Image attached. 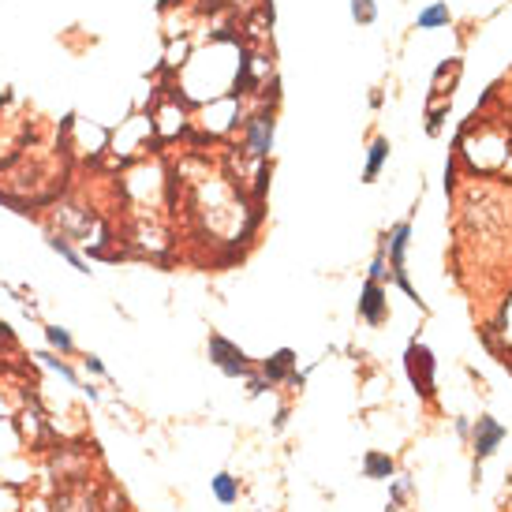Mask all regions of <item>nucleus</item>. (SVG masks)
Wrapping results in <instances>:
<instances>
[{
	"mask_svg": "<svg viewBox=\"0 0 512 512\" xmlns=\"http://www.w3.org/2000/svg\"><path fill=\"white\" fill-rule=\"evenodd\" d=\"M243 382H247V397H262V393H270L273 385L266 382V378H262V374H258V367L251 370V374H247V378H243Z\"/></svg>",
	"mask_w": 512,
	"mask_h": 512,
	"instance_id": "nucleus-20",
	"label": "nucleus"
},
{
	"mask_svg": "<svg viewBox=\"0 0 512 512\" xmlns=\"http://www.w3.org/2000/svg\"><path fill=\"white\" fill-rule=\"evenodd\" d=\"M393 471H397V464H393V456H389V453H367V456H363V475H367V479H374V483L393 479Z\"/></svg>",
	"mask_w": 512,
	"mask_h": 512,
	"instance_id": "nucleus-17",
	"label": "nucleus"
},
{
	"mask_svg": "<svg viewBox=\"0 0 512 512\" xmlns=\"http://www.w3.org/2000/svg\"><path fill=\"white\" fill-rule=\"evenodd\" d=\"M273 139H277V116H273L270 105H262V109L243 116V124H240L243 157L266 161V157L273 154Z\"/></svg>",
	"mask_w": 512,
	"mask_h": 512,
	"instance_id": "nucleus-2",
	"label": "nucleus"
},
{
	"mask_svg": "<svg viewBox=\"0 0 512 512\" xmlns=\"http://www.w3.org/2000/svg\"><path fill=\"white\" fill-rule=\"evenodd\" d=\"M206 356H210V363H214L225 378H247V374L255 370L251 356L243 352L240 344L221 337V333H210V341H206Z\"/></svg>",
	"mask_w": 512,
	"mask_h": 512,
	"instance_id": "nucleus-5",
	"label": "nucleus"
},
{
	"mask_svg": "<svg viewBox=\"0 0 512 512\" xmlns=\"http://www.w3.org/2000/svg\"><path fill=\"white\" fill-rule=\"evenodd\" d=\"M228 4H240L243 12H262V8H270V4H255V0H228Z\"/></svg>",
	"mask_w": 512,
	"mask_h": 512,
	"instance_id": "nucleus-22",
	"label": "nucleus"
},
{
	"mask_svg": "<svg viewBox=\"0 0 512 512\" xmlns=\"http://www.w3.org/2000/svg\"><path fill=\"white\" fill-rule=\"evenodd\" d=\"M389 277V258H385V240L378 243V255H374V262H370V281H382Z\"/></svg>",
	"mask_w": 512,
	"mask_h": 512,
	"instance_id": "nucleus-19",
	"label": "nucleus"
},
{
	"mask_svg": "<svg viewBox=\"0 0 512 512\" xmlns=\"http://www.w3.org/2000/svg\"><path fill=\"white\" fill-rule=\"evenodd\" d=\"M404 370H408V378H412V385L423 393V397H434V356H430L427 344H419V341L408 344V352H404Z\"/></svg>",
	"mask_w": 512,
	"mask_h": 512,
	"instance_id": "nucleus-6",
	"label": "nucleus"
},
{
	"mask_svg": "<svg viewBox=\"0 0 512 512\" xmlns=\"http://www.w3.org/2000/svg\"><path fill=\"white\" fill-rule=\"evenodd\" d=\"M382 240H385V258H389V277L397 281V288L412 299V303H419V292H415L412 281H408V243H412V221H397V225L385 232ZM419 307H423V303H419Z\"/></svg>",
	"mask_w": 512,
	"mask_h": 512,
	"instance_id": "nucleus-3",
	"label": "nucleus"
},
{
	"mask_svg": "<svg viewBox=\"0 0 512 512\" xmlns=\"http://www.w3.org/2000/svg\"><path fill=\"white\" fill-rule=\"evenodd\" d=\"M359 318L367 322V326H385V318H389V292H385L382 281H370L359 288Z\"/></svg>",
	"mask_w": 512,
	"mask_h": 512,
	"instance_id": "nucleus-8",
	"label": "nucleus"
},
{
	"mask_svg": "<svg viewBox=\"0 0 512 512\" xmlns=\"http://www.w3.org/2000/svg\"><path fill=\"white\" fill-rule=\"evenodd\" d=\"M460 72H464V64L460 60H441L438 72H434V83H430V98H453L456 83H460Z\"/></svg>",
	"mask_w": 512,
	"mask_h": 512,
	"instance_id": "nucleus-11",
	"label": "nucleus"
},
{
	"mask_svg": "<svg viewBox=\"0 0 512 512\" xmlns=\"http://www.w3.org/2000/svg\"><path fill=\"white\" fill-rule=\"evenodd\" d=\"M389 139L385 135H378L374 143H370V150H367V165H363V184H374L378 176H382V169L389 165Z\"/></svg>",
	"mask_w": 512,
	"mask_h": 512,
	"instance_id": "nucleus-13",
	"label": "nucleus"
},
{
	"mask_svg": "<svg viewBox=\"0 0 512 512\" xmlns=\"http://www.w3.org/2000/svg\"><path fill=\"white\" fill-rule=\"evenodd\" d=\"M348 8H352V19H356L359 27H374L378 23V0H348Z\"/></svg>",
	"mask_w": 512,
	"mask_h": 512,
	"instance_id": "nucleus-18",
	"label": "nucleus"
},
{
	"mask_svg": "<svg viewBox=\"0 0 512 512\" xmlns=\"http://www.w3.org/2000/svg\"><path fill=\"white\" fill-rule=\"evenodd\" d=\"M258 374L270 385H303V374H299V356L292 348H277L270 359L258 363Z\"/></svg>",
	"mask_w": 512,
	"mask_h": 512,
	"instance_id": "nucleus-7",
	"label": "nucleus"
},
{
	"mask_svg": "<svg viewBox=\"0 0 512 512\" xmlns=\"http://www.w3.org/2000/svg\"><path fill=\"white\" fill-rule=\"evenodd\" d=\"M42 333H45V348H49V352H57V356H75V352H79L75 337L64 326H57V322L42 326Z\"/></svg>",
	"mask_w": 512,
	"mask_h": 512,
	"instance_id": "nucleus-14",
	"label": "nucleus"
},
{
	"mask_svg": "<svg viewBox=\"0 0 512 512\" xmlns=\"http://www.w3.org/2000/svg\"><path fill=\"white\" fill-rule=\"evenodd\" d=\"M150 120H154V131L157 139H180L187 128H191V109H187V101L180 98V90H169V94H161L154 109H150Z\"/></svg>",
	"mask_w": 512,
	"mask_h": 512,
	"instance_id": "nucleus-4",
	"label": "nucleus"
},
{
	"mask_svg": "<svg viewBox=\"0 0 512 512\" xmlns=\"http://www.w3.org/2000/svg\"><path fill=\"white\" fill-rule=\"evenodd\" d=\"M45 247H49L53 255L64 258V262H68L75 273H83V277H90V273H94V270H90V262H86V255L79 251V247H75L72 240H68V236H60V232H49V236H45Z\"/></svg>",
	"mask_w": 512,
	"mask_h": 512,
	"instance_id": "nucleus-10",
	"label": "nucleus"
},
{
	"mask_svg": "<svg viewBox=\"0 0 512 512\" xmlns=\"http://www.w3.org/2000/svg\"><path fill=\"white\" fill-rule=\"evenodd\" d=\"M154 143H157V131H154L150 113H131V116H124L116 128H109V154H113L116 161H124V165L143 161V157L154 150Z\"/></svg>",
	"mask_w": 512,
	"mask_h": 512,
	"instance_id": "nucleus-1",
	"label": "nucleus"
},
{
	"mask_svg": "<svg viewBox=\"0 0 512 512\" xmlns=\"http://www.w3.org/2000/svg\"><path fill=\"white\" fill-rule=\"evenodd\" d=\"M83 374H90V378H109V367H105L98 356H90V352H86V356H83Z\"/></svg>",
	"mask_w": 512,
	"mask_h": 512,
	"instance_id": "nucleus-21",
	"label": "nucleus"
},
{
	"mask_svg": "<svg viewBox=\"0 0 512 512\" xmlns=\"http://www.w3.org/2000/svg\"><path fill=\"white\" fill-rule=\"evenodd\" d=\"M210 490H214V498L221 505H236L240 501V479L232 471H217L214 479H210Z\"/></svg>",
	"mask_w": 512,
	"mask_h": 512,
	"instance_id": "nucleus-16",
	"label": "nucleus"
},
{
	"mask_svg": "<svg viewBox=\"0 0 512 512\" xmlns=\"http://www.w3.org/2000/svg\"><path fill=\"white\" fill-rule=\"evenodd\" d=\"M501 441H505V427H501L494 415H479V423L471 427V449H475V460L494 456Z\"/></svg>",
	"mask_w": 512,
	"mask_h": 512,
	"instance_id": "nucleus-9",
	"label": "nucleus"
},
{
	"mask_svg": "<svg viewBox=\"0 0 512 512\" xmlns=\"http://www.w3.org/2000/svg\"><path fill=\"white\" fill-rule=\"evenodd\" d=\"M456 434H460V438H468V434H471V423H468V419H456Z\"/></svg>",
	"mask_w": 512,
	"mask_h": 512,
	"instance_id": "nucleus-23",
	"label": "nucleus"
},
{
	"mask_svg": "<svg viewBox=\"0 0 512 512\" xmlns=\"http://www.w3.org/2000/svg\"><path fill=\"white\" fill-rule=\"evenodd\" d=\"M453 23V12H449V4H441V0H434V4H427L423 12L415 15V27L419 30H441Z\"/></svg>",
	"mask_w": 512,
	"mask_h": 512,
	"instance_id": "nucleus-15",
	"label": "nucleus"
},
{
	"mask_svg": "<svg viewBox=\"0 0 512 512\" xmlns=\"http://www.w3.org/2000/svg\"><path fill=\"white\" fill-rule=\"evenodd\" d=\"M34 359H38L42 367L53 370V374H60V378H64V382L72 385V389H79V393H83L86 378L72 367V363H68V356H57V352H49V348H45V352H34Z\"/></svg>",
	"mask_w": 512,
	"mask_h": 512,
	"instance_id": "nucleus-12",
	"label": "nucleus"
}]
</instances>
